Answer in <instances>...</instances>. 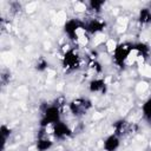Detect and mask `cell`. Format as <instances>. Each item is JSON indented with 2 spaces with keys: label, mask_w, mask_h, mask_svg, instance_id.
Segmentation results:
<instances>
[{
  "label": "cell",
  "mask_w": 151,
  "mask_h": 151,
  "mask_svg": "<svg viewBox=\"0 0 151 151\" xmlns=\"http://www.w3.org/2000/svg\"><path fill=\"white\" fill-rule=\"evenodd\" d=\"M88 91L92 93H105L106 83L103 78H94L88 83Z\"/></svg>",
  "instance_id": "9c48e42d"
},
{
  "label": "cell",
  "mask_w": 151,
  "mask_h": 151,
  "mask_svg": "<svg viewBox=\"0 0 151 151\" xmlns=\"http://www.w3.org/2000/svg\"><path fill=\"white\" fill-rule=\"evenodd\" d=\"M61 120V113L58 105H46L42 110L41 118L39 120V126L42 129H46L48 125H54L55 123Z\"/></svg>",
  "instance_id": "6da1fadb"
},
{
  "label": "cell",
  "mask_w": 151,
  "mask_h": 151,
  "mask_svg": "<svg viewBox=\"0 0 151 151\" xmlns=\"http://www.w3.org/2000/svg\"><path fill=\"white\" fill-rule=\"evenodd\" d=\"M63 65L68 71H74L80 65V58L73 50H68L63 57Z\"/></svg>",
  "instance_id": "5b68a950"
},
{
  "label": "cell",
  "mask_w": 151,
  "mask_h": 151,
  "mask_svg": "<svg viewBox=\"0 0 151 151\" xmlns=\"http://www.w3.org/2000/svg\"><path fill=\"white\" fill-rule=\"evenodd\" d=\"M104 5H105L104 0H90V2H88V7L91 9H93L96 13H99Z\"/></svg>",
  "instance_id": "2e32d148"
},
{
  "label": "cell",
  "mask_w": 151,
  "mask_h": 151,
  "mask_svg": "<svg viewBox=\"0 0 151 151\" xmlns=\"http://www.w3.org/2000/svg\"><path fill=\"white\" fill-rule=\"evenodd\" d=\"M53 146V142L46 137H39L35 143L37 151H47Z\"/></svg>",
  "instance_id": "8fae6325"
},
{
  "label": "cell",
  "mask_w": 151,
  "mask_h": 151,
  "mask_svg": "<svg viewBox=\"0 0 151 151\" xmlns=\"http://www.w3.org/2000/svg\"><path fill=\"white\" fill-rule=\"evenodd\" d=\"M132 50L134 52H137L138 54H140L143 58H147L149 54H150V51H151L150 50V46L147 44H145V42H142V41L133 42L132 44Z\"/></svg>",
  "instance_id": "30bf717a"
},
{
  "label": "cell",
  "mask_w": 151,
  "mask_h": 151,
  "mask_svg": "<svg viewBox=\"0 0 151 151\" xmlns=\"http://www.w3.org/2000/svg\"><path fill=\"white\" fill-rule=\"evenodd\" d=\"M47 67H48V61L45 60V59H40V60H38V63H37V65H35V70L39 71V72L45 71Z\"/></svg>",
  "instance_id": "e0dca14e"
},
{
  "label": "cell",
  "mask_w": 151,
  "mask_h": 151,
  "mask_svg": "<svg viewBox=\"0 0 151 151\" xmlns=\"http://www.w3.org/2000/svg\"><path fill=\"white\" fill-rule=\"evenodd\" d=\"M142 113L147 122H151V97H149L142 105Z\"/></svg>",
  "instance_id": "5bb4252c"
},
{
  "label": "cell",
  "mask_w": 151,
  "mask_h": 151,
  "mask_svg": "<svg viewBox=\"0 0 151 151\" xmlns=\"http://www.w3.org/2000/svg\"><path fill=\"white\" fill-rule=\"evenodd\" d=\"M133 52L132 50V44L131 42H120L118 44L114 50H113V61L114 64L123 68L125 66L126 60L129 59L130 54Z\"/></svg>",
  "instance_id": "7a4b0ae2"
},
{
  "label": "cell",
  "mask_w": 151,
  "mask_h": 151,
  "mask_svg": "<svg viewBox=\"0 0 151 151\" xmlns=\"http://www.w3.org/2000/svg\"><path fill=\"white\" fill-rule=\"evenodd\" d=\"M92 68H93L96 72H101V70H103V68H101V65H100L97 60H93V61H92Z\"/></svg>",
  "instance_id": "ac0fdd59"
},
{
  "label": "cell",
  "mask_w": 151,
  "mask_h": 151,
  "mask_svg": "<svg viewBox=\"0 0 151 151\" xmlns=\"http://www.w3.org/2000/svg\"><path fill=\"white\" fill-rule=\"evenodd\" d=\"M138 21L142 25L151 24V9L149 8H142L138 14Z\"/></svg>",
  "instance_id": "4fadbf2b"
},
{
  "label": "cell",
  "mask_w": 151,
  "mask_h": 151,
  "mask_svg": "<svg viewBox=\"0 0 151 151\" xmlns=\"http://www.w3.org/2000/svg\"><path fill=\"white\" fill-rule=\"evenodd\" d=\"M52 134L55 139H59V140H63L65 138H68L72 136V129L64 122H58L55 123L54 125H52Z\"/></svg>",
  "instance_id": "8992f818"
},
{
  "label": "cell",
  "mask_w": 151,
  "mask_h": 151,
  "mask_svg": "<svg viewBox=\"0 0 151 151\" xmlns=\"http://www.w3.org/2000/svg\"><path fill=\"white\" fill-rule=\"evenodd\" d=\"M120 145V138L116 133L109 134L104 142H103V149L104 151H116Z\"/></svg>",
  "instance_id": "52a82bcc"
},
{
  "label": "cell",
  "mask_w": 151,
  "mask_h": 151,
  "mask_svg": "<svg viewBox=\"0 0 151 151\" xmlns=\"http://www.w3.org/2000/svg\"><path fill=\"white\" fill-rule=\"evenodd\" d=\"M127 127H129V123L125 119H119L113 124V131H114L113 133H116L117 136L120 137L123 133H125L127 131Z\"/></svg>",
  "instance_id": "7c38bea8"
},
{
  "label": "cell",
  "mask_w": 151,
  "mask_h": 151,
  "mask_svg": "<svg viewBox=\"0 0 151 151\" xmlns=\"http://www.w3.org/2000/svg\"><path fill=\"white\" fill-rule=\"evenodd\" d=\"M0 133H1V140H2V150L6 145V142L8 140L11 133H12V130L9 126H7L6 124H2L1 127H0Z\"/></svg>",
  "instance_id": "9a60e30c"
},
{
  "label": "cell",
  "mask_w": 151,
  "mask_h": 151,
  "mask_svg": "<svg viewBox=\"0 0 151 151\" xmlns=\"http://www.w3.org/2000/svg\"><path fill=\"white\" fill-rule=\"evenodd\" d=\"M104 28H105V22L98 19H91L87 22H85L84 26V29L90 34H97L101 32Z\"/></svg>",
  "instance_id": "ba28073f"
},
{
  "label": "cell",
  "mask_w": 151,
  "mask_h": 151,
  "mask_svg": "<svg viewBox=\"0 0 151 151\" xmlns=\"http://www.w3.org/2000/svg\"><path fill=\"white\" fill-rule=\"evenodd\" d=\"M84 26H85V22H83L81 20L70 19L64 25V32L71 40H77L78 39V31L81 28L84 29Z\"/></svg>",
  "instance_id": "277c9868"
},
{
  "label": "cell",
  "mask_w": 151,
  "mask_h": 151,
  "mask_svg": "<svg viewBox=\"0 0 151 151\" xmlns=\"http://www.w3.org/2000/svg\"><path fill=\"white\" fill-rule=\"evenodd\" d=\"M91 107H92V103L87 98H77L68 104V109L71 113L76 117L84 116Z\"/></svg>",
  "instance_id": "3957f363"
}]
</instances>
